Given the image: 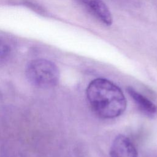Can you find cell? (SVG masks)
I'll return each mask as SVG.
<instances>
[{"label":"cell","instance_id":"obj_1","mask_svg":"<svg viewBox=\"0 0 157 157\" xmlns=\"http://www.w3.org/2000/svg\"><path fill=\"white\" fill-rule=\"evenodd\" d=\"M86 94L92 110L101 118L117 117L126 109V101L121 90L107 79L98 78L92 80Z\"/></svg>","mask_w":157,"mask_h":157},{"label":"cell","instance_id":"obj_2","mask_svg":"<svg viewBox=\"0 0 157 157\" xmlns=\"http://www.w3.org/2000/svg\"><path fill=\"white\" fill-rule=\"evenodd\" d=\"M26 74L31 84L43 88L55 86L59 78L58 67L53 62L45 59L31 61L27 66Z\"/></svg>","mask_w":157,"mask_h":157},{"label":"cell","instance_id":"obj_3","mask_svg":"<svg viewBox=\"0 0 157 157\" xmlns=\"http://www.w3.org/2000/svg\"><path fill=\"white\" fill-rule=\"evenodd\" d=\"M98 20L105 25L110 26L113 18L109 8L102 0H75Z\"/></svg>","mask_w":157,"mask_h":157},{"label":"cell","instance_id":"obj_4","mask_svg":"<svg viewBox=\"0 0 157 157\" xmlns=\"http://www.w3.org/2000/svg\"><path fill=\"white\" fill-rule=\"evenodd\" d=\"M110 155L111 157H137V152L130 139L120 134L113 141Z\"/></svg>","mask_w":157,"mask_h":157},{"label":"cell","instance_id":"obj_5","mask_svg":"<svg viewBox=\"0 0 157 157\" xmlns=\"http://www.w3.org/2000/svg\"><path fill=\"white\" fill-rule=\"evenodd\" d=\"M127 91L135 102L139 110L149 117L154 115L157 112L156 105L146 97L136 91L133 88L129 86Z\"/></svg>","mask_w":157,"mask_h":157},{"label":"cell","instance_id":"obj_6","mask_svg":"<svg viewBox=\"0 0 157 157\" xmlns=\"http://www.w3.org/2000/svg\"><path fill=\"white\" fill-rule=\"evenodd\" d=\"M10 48L7 44L0 40V58L6 56L9 53Z\"/></svg>","mask_w":157,"mask_h":157}]
</instances>
